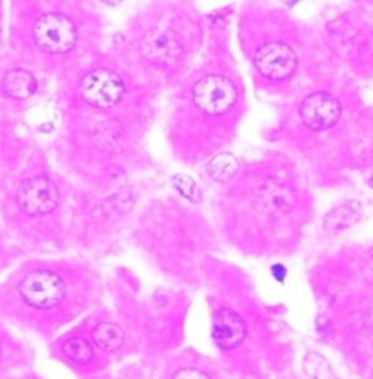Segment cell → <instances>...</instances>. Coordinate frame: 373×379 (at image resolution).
Returning a JSON list of instances; mask_svg holds the SVG:
<instances>
[{"label": "cell", "mask_w": 373, "mask_h": 379, "mask_svg": "<svg viewBox=\"0 0 373 379\" xmlns=\"http://www.w3.org/2000/svg\"><path fill=\"white\" fill-rule=\"evenodd\" d=\"M5 93L15 99H26L36 91V79L25 70H12L3 78Z\"/></svg>", "instance_id": "8fae6325"}, {"label": "cell", "mask_w": 373, "mask_h": 379, "mask_svg": "<svg viewBox=\"0 0 373 379\" xmlns=\"http://www.w3.org/2000/svg\"><path fill=\"white\" fill-rule=\"evenodd\" d=\"M239 164L236 161V157L230 153H223L216 156L215 159H211L209 167H207V171L211 179H215L218 182H227L236 175Z\"/></svg>", "instance_id": "4fadbf2b"}, {"label": "cell", "mask_w": 373, "mask_h": 379, "mask_svg": "<svg viewBox=\"0 0 373 379\" xmlns=\"http://www.w3.org/2000/svg\"><path fill=\"white\" fill-rule=\"evenodd\" d=\"M369 185H370V187L373 188V175H372V177H370V181H369Z\"/></svg>", "instance_id": "e0dca14e"}, {"label": "cell", "mask_w": 373, "mask_h": 379, "mask_svg": "<svg viewBox=\"0 0 373 379\" xmlns=\"http://www.w3.org/2000/svg\"><path fill=\"white\" fill-rule=\"evenodd\" d=\"M141 51L144 58L157 67H170L182 53V44L170 30L153 28L142 37Z\"/></svg>", "instance_id": "ba28073f"}, {"label": "cell", "mask_w": 373, "mask_h": 379, "mask_svg": "<svg viewBox=\"0 0 373 379\" xmlns=\"http://www.w3.org/2000/svg\"><path fill=\"white\" fill-rule=\"evenodd\" d=\"M20 298L34 308L56 307L65 296V285L56 273L36 270L26 274L19 287Z\"/></svg>", "instance_id": "3957f363"}, {"label": "cell", "mask_w": 373, "mask_h": 379, "mask_svg": "<svg viewBox=\"0 0 373 379\" xmlns=\"http://www.w3.org/2000/svg\"><path fill=\"white\" fill-rule=\"evenodd\" d=\"M170 379H218L210 371H207L196 365H185V367H179L170 375Z\"/></svg>", "instance_id": "2e32d148"}, {"label": "cell", "mask_w": 373, "mask_h": 379, "mask_svg": "<svg viewBox=\"0 0 373 379\" xmlns=\"http://www.w3.org/2000/svg\"><path fill=\"white\" fill-rule=\"evenodd\" d=\"M302 123L313 132L329 130L340 121L341 105L326 93H315L302 100L300 107Z\"/></svg>", "instance_id": "52a82bcc"}, {"label": "cell", "mask_w": 373, "mask_h": 379, "mask_svg": "<svg viewBox=\"0 0 373 379\" xmlns=\"http://www.w3.org/2000/svg\"><path fill=\"white\" fill-rule=\"evenodd\" d=\"M257 210L267 218H281L288 215L295 206V197L284 185L273 179L261 185L257 193Z\"/></svg>", "instance_id": "30bf717a"}, {"label": "cell", "mask_w": 373, "mask_h": 379, "mask_svg": "<svg viewBox=\"0 0 373 379\" xmlns=\"http://www.w3.org/2000/svg\"><path fill=\"white\" fill-rule=\"evenodd\" d=\"M193 102L202 113L219 116L229 112L238 100V89L224 76L210 74L193 87Z\"/></svg>", "instance_id": "6da1fadb"}, {"label": "cell", "mask_w": 373, "mask_h": 379, "mask_svg": "<svg viewBox=\"0 0 373 379\" xmlns=\"http://www.w3.org/2000/svg\"><path fill=\"white\" fill-rule=\"evenodd\" d=\"M254 67L267 79L284 80L290 78L298 67L296 53L286 44L270 42L258 48L254 53Z\"/></svg>", "instance_id": "5b68a950"}, {"label": "cell", "mask_w": 373, "mask_h": 379, "mask_svg": "<svg viewBox=\"0 0 373 379\" xmlns=\"http://www.w3.org/2000/svg\"><path fill=\"white\" fill-rule=\"evenodd\" d=\"M59 202V191L50 179L44 176L25 181L17 191V205L26 215L40 216L51 213Z\"/></svg>", "instance_id": "8992f818"}, {"label": "cell", "mask_w": 373, "mask_h": 379, "mask_svg": "<svg viewBox=\"0 0 373 379\" xmlns=\"http://www.w3.org/2000/svg\"><path fill=\"white\" fill-rule=\"evenodd\" d=\"M62 351L79 364H88L94 356L93 347L89 346V342L82 340V337H74V340L62 344Z\"/></svg>", "instance_id": "5bb4252c"}, {"label": "cell", "mask_w": 373, "mask_h": 379, "mask_svg": "<svg viewBox=\"0 0 373 379\" xmlns=\"http://www.w3.org/2000/svg\"><path fill=\"white\" fill-rule=\"evenodd\" d=\"M247 326L232 308H220L213 318V340L223 350H234L244 342Z\"/></svg>", "instance_id": "9c48e42d"}, {"label": "cell", "mask_w": 373, "mask_h": 379, "mask_svg": "<svg viewBox=\"0 0 373 379\" xmlns=\"http://www.w3.org/2000/svg\"><path fill=\"white\" fill-rule=\"evenodd\" d=\"M80 94L92 107L112 108L123 96V84L113 71L94 70L82 79Z\"/></svg>", "instance_id": "277c9868"}, {"label": "cell", "mask_w": 373, "mask_h": 379, "mask_svg": "<svg viewBox=\"0 0 373 379\" xmlns=\"http://www.w3.org/2000/svg\"><path fill=\"white\" fill-rule=\"evenodd\" d=\"M33 37L44 51L60 54L71 50L78 39V33L67 16L48 12L34 24Z\"/></svg>", "instance_id": "7a4b0ae2"}, {"label": "cell", "mask_w": 373, "mask_h": 379, "mask_svg": "<svg viewBox=\"0 0 373 379\" xmlns=\"http://www.w3.org/2000/svg\"><path fill=\"white\" fill-rule=\"evenodd\" d=\"M0 355H2V349H0Z\"/></svg>", "instance_id": "ac0fdd59"}, {"label": "cell", "mask_w": 373, "mask_h": 379, "mask_svg": "<svg viewBox=\"0 0 373 379\" xmlns=\"http://www.w3.org/2000/svg\"><path fill=\"white\" fill-rule=\"evenodd\" d=\"M173 184H175V187L181 191L186 199H190V201H199V199H201V196H199L201 193H199L198 185L190 176L176 175L173 177Z\"/></svg>", "instance_id": "9a60e30c"}, {"label": "cell", "mask_w": 373, "mask_h": 379, "mask_svg": "<svg viewBox=\"0 0 373 379\" xmlns=\"http://www.w3.org/2000/svg\"><path fill=\"white\" fill-rule=\"evenodd\" d=\"M93 341L103 351H116L123 342V332L116 324L102 322L94 328Z\"/></svg>", "instance_id": "7c38bea8"}]
</instances>
